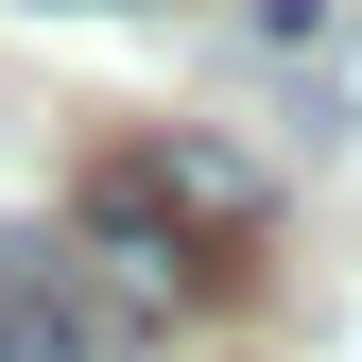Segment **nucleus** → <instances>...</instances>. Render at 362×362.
<instances>
[{
    "label": "nucleus",
    "mask_w": 362,
    "mask_h": 362,
    "mask_svg": "<svg viewBox=\"0 0 362 362\" xmlns=\"http://www.w3.org/2000/svg\"><path fill=\"white\" fill-rule=\"evenodd\" d=\"M345 121H362V35H345Z\"/></svg>",
    "instance_id": "obj_3"
},
{
    "label": "nucleus",
    "mask_w": 362,
    "mask_h": 362,
    "mask_svg": "<svg viewBox=\"0 0 362 362\" xmlns=\"http://www.w3.org/2000/svg\"><path fill=\"white\" fill-rule=\"evenodd\" d=\"M69 224H86V276L139 310V328H173V310H207V293H224V259L156 207V173H139V156H104V173H86V207H69Z\"/></svg>",
    "instance_id": "obj_1"
},
{
    "label": "nucleus",
    "mask_w": 362,
    "mask_h": 362,
    "mask_svg": "<svg viewBox=\"0 0 362 362\" xmlns=\"http://www.w3.org/2000/svg\"><path fill=\"white\" fill-rule=\"evenodd\" d=\"M0 362H104V310L69 293V259L0 242Z\"/></svg>",
    "instance_id": "obj_2"
}]
</instances>
